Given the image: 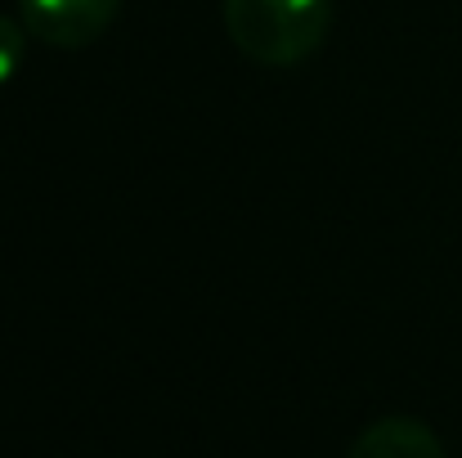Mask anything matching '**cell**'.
<instances>
[{"label":"cell","mask_w":462,"mask_h":458,"mask_svg":"<svg viewBox=\"0 0 462 458\" xmlns=\"http://www.w3.org/2000/svg\"><path fill=\"white\" fill-rule=\"evenodd\" d=\"M225 32L261 68H297L323 45L332 0H220Z\"/></svg>","instance_id":"obj_1"},{"label":"cell","mask_w":462,"mask_h":458,"mask_svg":"<svg viewBox=\"0 0 462 458\" xmlns=\"http://www.w3.org/2000/svg\"><path fill=\"white\" fill-rule=\"evenodd\" d=\"M117 9L122 0H18L23 27L54 50L95 45L113 27Z\"/></svg>","instance_id":"obj_2"},{"label":"cell","mask_w":462,"mask_h":458,"mask_svg":"<svg viewBox=\"0 0 462 458\" xmlns=\"http://www.w3.org/2000/svg\"><path fill=\"white\" fill-rule=\"evenodd\" d=\"M350 458H445V445L422 418L391 414L355 436Z\"/></svg>","instance_id":"obj_3"},{"label":"cell","mask_w":462,"mask_h":458,"mask_svg":"<svg viewBox=\"0 0 462 458\" xmlns=\"http://www.w3.org/2000/svg\"><path fill=\"white\" fill-rule=\"evenodd\" d=\"M23 54H27V27L0 14V86L23 68Z\"/></svg>","instance_id":"obj_4"}]
</instances>
